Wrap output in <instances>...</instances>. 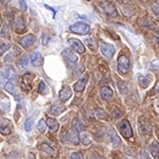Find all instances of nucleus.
Listing matches in <instances>:
<instances>
[{
    "label": "nucleus",
    "instance_id": "nucleus-1",
    "mask_svg": "<svg viewBox=\"0 0 159 159\" xmlns=\"http://www.w3.org/2000/svg\"><path fill=\"white\" fill-rule=\"evenodd\" d=\"M70 31L79 35H86L90 31V27L87 24H84V22H76V24H74L70 27Z\"/></svg>",
    "mask_w": 159,
    "mask_h": 159
},
{
    "label": "nucleus",
    "instance_id": "nucleus-2",
    "mask_svg": "<svg viewBox=\"0 0 159 159\" xmlns=\"http://www.w3.org/2000/svg\"><path fill=\"white\" fill-rule=\"evenodd\" d=\"M129 60L126 57L125 55L123 54H120V56L118 57V71L119 73H122V74H125L129 71Z\"/></svg>",
    "mask_w": 159,
    "mask_h": 159
},
{
    "label": "nucleus",
    "instance_id": "nucleus-3",
    "mask_svg": "<svg viewBox=\"0 0 159 159\" xmlns=\"http://www.w3.org/2000/svg\"><path fill=\"white\" fill-rule=\"evenodd\" d=\"M139 129H140V132L142 133L143 135H151L152 134V125L150 123V120L145 117H140L139 120Z\"/></svg>",
    "mask_w": 159,
    "mask_h": 159
},
{
    "label": "nucleus",
    "instance_id": "nucleus-4",
    "mask_svg": "<svg viewBox=\"0 0 159 159\" xmlns=\"http://www.w3.org/2000/svg\"><path fill=\"white\" fill-rule=\"evenodd\" d=\"M119 129H120V133L121 135L123 136L124 138H132L133 137V129H132V126H130L129 122L127 120H122L121 123L119 124Z\"/></svg>",
    "mask_w": 159,
    "mask_h": 159
},
{
    "label": "nucleus",
    "instance_id": "nucleus-5",
    "mask_svg": "<svg viewBox=\"0 0 159 159\" xmlns=\"http://www.w3.org/2000/svg\"><path fill=\"white\" fill-rule=\"evenodd\" d=\"M100 48H101V52L103 53L105 57L110 58L115 54V47L108 43H102L100 45Z\"/></svg>",
    "mask_w": 159,
    "mask_h": 159
},
{
    "label": "nucleus",
    "instance_id": "nucleus-6",
    "mask_svg": "<svg viewBox=\"0 0 159 159\" xmlns=\"http://www.w3.org/2000/svg\"><path fill=\"white\" fill-rule=\"evenodd\" d=\"M13 129L12 122L7 119L1 118V124H0V132L2 135H9Z\"/></svg>",
    "mask_w": 159,
    "mask_h": 159
},
{
    "label": "nucleus",
    "instance_id": "nucleus-7",
    "mask_svg": "<svg viewBox=\"0 0 159 159\" xmlns=\"http://www.w3.org/2000/svg\"><path fill=\"white\" fill-rule=\"evenodd\" d=\"M68 43L70 45V47L72 48L75 52H78V53L85 52V47H84V45L80 42V40L74 39V38H70V39L68 40Z\"/></svg>",
    "mask_w": 159,
    "mask_h": 159
},
{
    "label": "nucleus",
    "instance_id": "nucleus-8",
    "mask_svg": "<svg viewBox=\"0 0 159 159\" xmlns=\"http://www.w3.org/2000/svg\"><path fill=\"white\" fill-rule=\"evenodd\" d=\"M71 96H72V90H71L70 86H67V85L63 86V88L61 89L60 93H58V97H60L61 101H63V102L68 101V100L71 98Z\"/></svg>",
    "mask_w": 159,
    "mask_h": 159
},
{
    "label": "nucleus",
    "instance_id": "nucleus-9",
    "mask_svg": "<svg viewBox=\"0 0 159 159\" xmlns=\"http://www.w3.org/2000/svg\"><path fill=\"white\" fill-rule=\"evenodd\" d=\"M102 7H103V10H104V12H105V14H106V15H108V16H110V17L117 16L116 7L112 6L110 2H108V1L102 2Z\"/></svg>",
    "mask_w": 159,
    "mask_h": 159
},
{
    "label": "nucleus",
    "instance_id": "nucleus-10",
    "mask_svg": "<svg viewBox=\"0 0 159 159\" xmlns=\"http://www.w3.org/2000/svg\"><path fill=\"white\" fill-rule=\"evenodd\" d=\"M66 139H67L70 143L74 144V145L79 144V142H80L78 132H76L75 129H68L67 134H66Z\"/></svg>",
    "mask_w": 159,
    "mask_h": 159
},
{
    "label": "nucleus",
    "instance_id": "nucleus-11",
    "mask_svg": "<svg viewBox=\"0 0 159 159\" xmlns=\"http://www.w3.org/2000/svg\"><path fill=\"white\" fill-rule=\"evenodd\" d=\"M33 79H34V75H33V74H31V73H27V74H25V75H24V78H22L21 86L25 87V85H27V86H25V91H29L30 89L32 88Z\"/></svg>",
    "mask_w": 159,
    "mask_h": 159
},
{
    "label": "nucleus",
    "instance_id": "nucleus-12",
    "mask_svg": "<svg viewBox=\"0 0 159 159\" xmlns=\"http://www.w3.org/2000/svg\"><path fill=\"white\" fill-rule=\"evenodd\" d=\"M35 42V36L32 34H29V35H25V36H24L21 38V39L19 40V43L21 47H30V46H32L33 43H34Z\"/></svg>",
    "mask_w": 159,
    "mask_h": 159
},
{
    "label": "nucleus",
    "instance_id": "nucleus-13",
    "mask_svg": "<svg viewBox=\"0 0 159 159\" xmlns=\"http://www.w3.org/2000/svg\"><path fill=\"white\" fill-rule=\"evenodd\" d=\"M31 63H32V65L34 66H42L43 63V55L40 54V52H33L32 54H31Z\"/></svg>",
    "mask_w": 159,
    "mask_h": 159
},
{
    "label": "nucleus",
    "instance_id": "nucleus-14",
    "mask_svg": "<svg viewBox=\"0 0 159 159\" xmlns=\"http://www.w3.org/2000/svg\"><path fill=\"white\" fill-rule=\"evenodd\" d=\"M87 82H88V75H84L82 79H80L78 82H76L75 84H74L73 88L74 90L76 91H83L84 89H85V86L87 84Z\"/></svg>",
    "mask_w": 159,
    "mask_h": 159
},
{
    "label": "nucleus",
    "instance_id": "nucleus-15",
    "mask_svg": "<svg viewBox=\"0 0 159 159\" xmlns=\"http://www.w3.org/2000/svg\"><path fill=\"white\" fill-rule=\"evenodd\" d=\"M63 55H64V57H65L68 61H70V63H76L79 60L78 55H75V53H74L73 51H71L70 49L64 50Z\"/></svg>",
    "mask_w": 159,
    "mask_h": 159
},
{
    "label": "nucleus",
    "instance_id": "nucleus-16",
    "mask_svg": "<svg viewBox=\"0 0 159 159\" xmlns=\"http://www.w3.org/2000/svg\"><path fill=\"white\" fill-rule=\"evenodd\" d=\"M1 73L3 74L4 76H6L7 79H9V80H15L16 79V72L14 71V69H13L12 67H3L1 69Z\"/></svg>",
    "mask_w": 159,
    "mask_h": 159
},
{
    "label": "nucleus",
    "instance_id": "nucleus-17",
    "mask_svg": "<svg viewBox=\"0 0 159 159\" xmlns=\"http://www.w3.org/2000/svg\"><path fill=\"white\" fill-rule=\"evenodd\" d=\"M112 96H114V92H112V90L109 88V87H107V86H103V87H102V89H101V97L104 100H107V101H109V100L112 98Z\"/></svg>",
    "mask_w": 159,
    "mask_h": 159
},
{
    "label": "nucleus",
    "instance_id": "nucleus-18",
    "mask_svg": "<svg viewBox=\"0 0 159 159\" xmlns=\"http://www.w3.org/2000/svg\"><path fill=\"white\" fill-rule=\"evenodd\" d=\"M109 138H110V141H111V143H112V147H115V148L119 147L120 143H121V140H120L119 136L116 134V132H115L114 129L109 130Z\"/></svg>",
    "mask_w": 159,
    "mask_h": 159
},
{
    "label": "nucleus",
    "instance_id": "nucleus-19",
    "mask_svg": "<svg viewBox=\"0 0 159 159\" xmlns=\"http://www.w3.org/2000/svg\"><path fill=\"white\" fill-rule=\"evenodd\" d=\"M14 28H15V31L16 33H24L25 31V21L22 20V18H17L16 21L14 24Z\"/></svg>",
    "mask_w": 159,
    "mask_h": 159
},
{
    "label": "nucleus",
    "instance_id": "nucleus-20",
    "mask_svg": "<svg viewBox=\"0 0 159 159\" xmlns=\"http://www.w3.org/2000/svg\"><path fill=\"white\" fill-rule=\"evenodd\" d=\"M80 140H82V142L85 145H89L92 142V137L89 133L83 130L82 133H80Z\"/></svg>",
    "mask_w": 159,
    "mask_h": 159
},
{
    "label": "nucleus",
    "instance_id": "nucleus-21",
    "mask_svg": "<svg viewBox=\"0 0 159 159\" xmlns=\"http://www.w3.org/2000/svg\"><path fill=\"white\" fill-rule=\"evenodd\" d=\"M47 124H48V127H49L50 132H57L58 127H60V124H58L57 120L56 119H53V118H49V119L47 120Z\"/></svg>",
    "mask_w": 159,
    "mask_h": 159
},
{
    "label": "nucleus",
    "instance_id": "nucleus-22",
    "mask_svg": "<svg viewBox=\"0 0 159 159\" xmlns=\"http://www.w3.org/2000/svg\"><path fill=\"white\" fill-rule=\"evenodd\" d=\"M72 126H73V129L79 133V134H80V133H82L84 129H85V126H84V124L81 122V120H79V119H78V118L73 119V121H72Z\"/></svg>",
    "mask_w": 159,
    "mask_h": 159
},
{
    "label": "nucleus",
    "instance_id": "nucleus-23",
    "mask_svg": "<svg viewBox=\"0 0 159 159\" xmlns=\"http://www.w3.org/2000/svg\"><path fill=\"white\" fill-rule=\"evenodd\" d=\"M151 152L154 158H159V144L157 140H154L151 144Z\"/></svg>",
    "mask_w": 159,
    "mask_h": 159
},
{
    "label": "nucleus",
    "instance_id": "nucleus-24",
    "mask_svg": "<svg viewBox=\"0 0 159 159\" xmlns=\"http://www.w3.org/2000/svg\"><path fill=\"white\" fill-rule=\"evenodd\" d=\"M64 110H65V106H63V105L55 104V105H52L50 111L52 112L54 116H60V115L64 111Z\"/></svg>",
    "mask_w": 159,
    "mask_h": 159
},
{
    "label": "nucleus",
    "instance_id": "nucleus-25",
    "mask_svg": "<svg viewBox=\"0 0 159 159\" xmlns=\"http://www.w3.org/2000/svg\"><path fill=\"white\" fill-rule=\"evenodd\" d=\"M85 43H86V45H87V47L89 48V49H91V50H97V40H96V38H93V37H88V38H86V40H85Z\"/></svg>",
    "mask_w": 159,
    "mask_h": 159
},
{
    "label": "nucleus",
    "instance_id": "nucleus-26",
    "mask_svg": "<svg viewBox=\"0 0 159 159\" xmlns=\"http://www.w3.org/2000/svg\"><path fill=\"white\" fill-rule=\"evenodd\" d=\"M151 76H140L139 78V83L143 88H147L151 83Z\"/></svg>",
    "mask_w": 159,
    "mask_h": 159
},
{
    "label": "nucleus",
    "instance_id": "nucleus-27",
    "mask_svg": "<svg viewBox=\"0 0 159 159\" xmlns=\"http://www.w3.org/2000/svg\"><path fill=\"white\" fill-rule=\"evenodd\" d=\"M33 125H34V119H33L32 117L28 118L27 121L25 123V129L27 130V132H30V130L33 129Z\"/></svg>",
    "mask_w": 159,
    "mask_h": 159
},
{
    "label": "nucleus",
    "instance_id": "nucleus-28",
    "mask_svg": "<svg viewBox=\"0 0 159 159\" xmlns=\"http://www.w3.org/2000/svg\"><path fill=\"white\" fill-rule=\"evenodd\" d=\"M47 121H45V119H40L39 120V122H38V124H37V129L39 130L40 133H43V132H46V129H47Z\"/></svg>",
    "mask_w": 159,
    "mask_h": 159
},
{
    "label": "nucleus",
    "instance_id": "nucleus-29",
    "mask_svg": "<svg viewBox=\"0 0 159 159\" xmlns=\"http://www.w3.org/2000/svg\"><path fill=\"white\" fill-rule=\"evenodd\" d=\"M4 89H6L7 92H10V93H15V86L11 82H7L6 85H4Z\"/></svg>",
    "mask_w": 159,
    "mask_h": 159
},
{
    "label": "nucleus",
    "instance_id": "nucleus-30",
    "mask_svg": "<svg viewBox=\"0 0 159 159\" xmlns=\"http://www.w3.org/2000/svg\"><path fill=\"white\" fill-rule=\"evenodd\" d=\"M38 89H39V92L40 93H43V94H45V93H47V90H46V89H47V86L45 85V83H40L39 84V87H38Z\"/></svg>",
    "mask_w": 159,
    "mask_h": 159
},
{
    "label": "nucleus",
    "instance_id": "nucleus-31",
    "mask_svg": "<svg viewBox=\"0 0 159 159\" xmlns=\"http://www.w3.org/2000/svg\"><path fill=\"white\" fill-rule=\"evenodd\" d=\"M42 150H43V151H46V152L49 153V156H52V155H53V151L51 150V148L48 147L47 144H43V145H42Z\"/></svg>",
    "mask_w": 159,
    "mask_h": 159
},
{
    "label": "nucleus",
    "instance_id": "nucleus-32",
    "mask_svg": "<svg viewBox=\"0 0 159 159\" xmlns=\"http://www.w3.org/2000/svg\"><path fill=\"white\" fill-rule=\"evenodd\" d=\"M9 49V45H7L4 42H2L1 40V51H0V53H1V55L3 54L4 52H6V50Z\"/></svg>",
    "mask_w": 159,
    "mask_h": 159
},
{
    "label": "nucleus",
    "instance_id": "nucleus-33",
    "mask_svg": "<svg viewBox=\"0 0 159 159\" xmlns=\"http://www.w3.org/2000/svg\"><path fill=\"white\" fill-rule=\"evenodd\" d=\"M71 158L72 159H82L84 157H83V154L78 152V153H73L72 155H71Z\"/></svg>",
    "mask_w": 159,
    "mask_h": 159
},
{
    "label": "nucleus",
    "instance_id": "nucleus-34",
    "mask_svg": "<svg viewBox=\"0 0 159 159\" xmlns=\"http://www.w3.org/2000/svg\"><path fill=\"white\" fill-rule=\"evenodd\" d=\"M96 112H97V116L99 118H105V115H106L104 110H102V109H97Z\"/></svg>",
    "mask_w": 159,
    "mask_h": 159
},
{
    "label": "nucleus",
    "instance_id": "nucleus-35",
    "mask_svg": "<svg viewBox=\"0 0 159 159\" xmlns=\"http://www.w3.org/2000/svg\"><path fill=\"white\" fill-rule=\"evenodd\" d=\"M140 158H150V157H148V152H147V150H145V148H142V150H141Z\"/></svg>",
    "mask_w": 159,
    "mask_h": 159
},
{
    "label": "nucleus",
    "instance_id": "nucleus-36",
    "mask_svg": "<svg viewBox=\"0 0 159 159\" xmlns=\"http://www.w3.org/2000/svg\"><path fill=\"white\" fill-rule=\"evenodd\" d=\"M28 61H29V58L25 56V57L21 58V61H20V64H21L22 67H27V66H28Z\"/></svg>",
    "mask_w": 159,
    "mask_h": 159
},
{
    "label": "nucleus",
    "instance_id": "nucleus-37",
    "mask_svg": "<svg viewBox=\"0 0 159 159\" xmlns=\"http://www.w3.org/2000/svg\"><path fill=\"white\" fill-rule=\"evenodd\" d=\"M19 1V4H20V7H21L22 11H25L27 10V4H25V0H18Z\"/></svg>",
    "mask_w": 159,
    "mask_h": 159
},
{
    "label": "nucleus",
    "instance_id": "nucleus-38",
    "mask_svg": "<svg viewBox=\"0 0 159 159\" xmlns=\"http://www.w3.org/2000/svg\"><path fill=\"white\" fill-rule=\"evenodd\" d=\"M153 94H159V81L157 82V84L155 85V87H154Z\"/></svg>",
    "mask_w": 159,
    "mask_h": 159
},
{
    "label": "nucleus",
    "instance_id": "nucleus-39",
    "mask_svg": "<svg viewBox=\"0 0 159 159\" xmlns=\"http://www.w3.org/2000/svg\"><path fill=\"white\" fill-rule=\"evenodd\" d=\"M45 7H47V9H49V10H51V11H52V12H53V17H54V16H55V13H56V11H55V10H54V9H52V7H50L49 6H47V4H45Z\"/></svg>",
    "mask_w": 159,
    "mask_h": 159
},
{
    "label": "nucleus",
    "instance_id": "nucleus-40",
    "mask_svg": "<svg viewBox=\"0 0 159 159\" xmlns=\"http://www.w3.org/2000/svg\"><path fill=\"white\" fill-rule=\"evenodd\" d=\"M118 114H121V111H119V110H117V111H116V112H115L114 117H115V118H117L118 116H119V115H118Z\"/></svg>",
    "mask_w": 159,
    "mask_h": 159
},
{
    "label": "nucleus",
    "instance_id": "nucleus-41",
    "mask_svg": "<svg viewBox=\"0 0 159 159\" xmlns=\"http://www.w3.org/2000/svg\"><path fill=\"white\" fill-rule=\"evenodd\" d=\"M9 1H10V0H1V2H2V3H4V4L7 3Z\"/></svg>",
    "mask_w": 159,
    "mask_h": 159
},
{
    "label": "nucleus",
    "instance_id": "nucleus-42",
    "mask_svg": "<svg viewBox=\"0 0 159 159\" xmlns=\"http://www.w3.org/2000/svg\"><path fill=\"white\" fill-rule=\"evenodd\" d=\"M157 40H158V43H159V32H158V34H157Z\"/></svg>",
    "mask_w": 159,
    "mask_h": 159
}]
</instances>
